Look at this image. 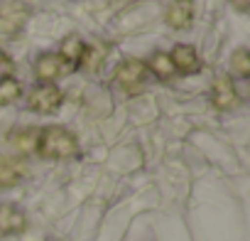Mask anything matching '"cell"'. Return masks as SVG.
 <instances>
[{"instance_id": "obj_1", "label": "cell", "mask_w": 250, "mask_h": 241, "mask_svg": "<svg viewBox=\"0 0 250 241\" xmlns=\"http://www.w3.org/2000/svg\"><path fill=\"white\" fill-rule=\"evenodd\" d=\"M37 153L44 160H69L79 153V141L64 126H47L37 136Z\"/></svg>"}, {"instance_id": "obj_2", "label": "cell", "mask_w": 250, "mask_h": 241, "mask_svg": "<svg viewBox=\"0 0 250 241\" xmlns=\"http://www.w3.org/2000/svg\"><path fill=\"white\" fill-rule=\"evenodd\" d=\"M150 79V69L143 59H123L118 67H115V74H113V81L123 89V91H140Z\"/></svg>"}, {"instance_id": "obj_3", "label": "cell", "mask_w": 250, "mask_h": 241, "mask_svg": "<svg viewBox=\"0 0 250 241\" xmlns=\"http://www.w3.org/2000/svg\"><path fill=\"white\" fill-rule=\"evenodd\" d=\"M64 101V91L57 84H37L27 94V108L35 113H54Z\"/></svg>"}, {"instance_id": "obj_4", "label": "cell", "mask_w": 250, "mask_h": 241, "mask_svg": "<svg viewBox=\"0 0 250 241\" xmlns=\"http://www.w3.org/2000/svg\"><path fill=\"white\" fill-rule=\"evenodd\" d=\"M71 72H76V69L69 67L57 52H44L35 62V76L40 84H57V79H62Z\"/></svg>"}, {"instance_id": "obj_5", "label": "cell", "mask_w": 250, "mask_h": 241, "mask_svg": "<svg viewBox=\"0 0 250 241\" xmlns=\"http://www.w3.org/2000/svg\"><path fill=\"white\" fill-rule=\"evenodd\" d=\"M211 103L218 111H230V108H235L240 103L238 89H235V84H233V79L228 74H221V76L213 79V84H211Z\"/></svg>"}, {"instance_id": "obj_6", "label": "cell", "mask_w": 250, "mask_h": 241, "mask_svg": "<svg viewBox=\"0 0 250 241\" xmlns=\"http://www.w3.org/2000/svg\"><path fill=\"white\" fill-rule=\"evenodd\" d=\"M165 23L172 30H187L194 23V0H172L165 13Z\"/></svg>"}, {"instance_id": "obj_7", "label": "cell", "mask_w": 250, "mask_h": 241, "mask_svg": "<svg viewBox=\"0 0 250 241\" xmlns=\"http://www.w3.org/2000/svg\"><path fill=\"white\" fill-rule=\"evenodd\" d=\"M169 59H172V67L174 72L179 74H196L199 72V54H196V47L191 45H174L172 52H167Z\"/></svg>"}, {"instance_id": "obj_8", "label": "cell", "mask_w": 250, "mask_h": 241, "mask_svg": "<svg viewBox=\"0 0 250 241\" xmlns=\"http://www.w3.org/2000/svg\"><path fill=\"white\" fill-rule=\"evenodd\" d=\"M27 226V217L15 204H0V236L22 234Z\"/></svg>"}, {"instance_id": "obj_9", "label": "cell", "mask_w": 250, "mask_h": 241, "mask_svg": "<svg viewBox=\"0 0 250 241\" xmlns=\"http://www.w3.org/2000/svg\"><path fill=\"white\" fill-rule=\"evenodd\" d=\"M83 49H86V42L81 40V35H66V37L62 40L57 54H59L69 67L79 69V62H81V57H83Z\"/></svg>"}, {"instance_id": "obj_10", "label": "cell", "mask_w": 250, "mask_h": 241, "mask_svg": "<svg viewBox=\"0 0 250 241\" xmlns=\"http://www.w3.org/2000/svg\"><path fill=\"white\" fill-rule=\"evenodd\" d=\"M105 57H108V45H103V42H91V45H86V49H83V57H81V62H79V69H83V72H98V69L103 67Z\"/></svg>"}, {"instance_id": "obj_11", "label": "cell", "mask_w": 250, "mask_h": 241, "mask_svg": "<svg viewBox=\"0 0 250 241\" xmlns=\"http://www.w3.org/2000/svg\"><path fill=\"white\" fill-rule=\"evenodd\" d=\"M37 136H40L37 128L25 126V128L13 131V133L8 136V141H10V145H13L20 155H27V153H35V150H37Z\"/></svg>"}, {"instance_id": "obj_12", "label": "cell", "mask_w": 250, "mask_h": 241, "mask_svg": "<svg viewBox=\"0 0 250 241\" xmlns=\"http://www.w3.org/2000/svg\"><path fill=\"white\" fill-rule=\"evenodd\" d=\"M25 165L15 158H0V187H13L20 182Z\"/></svg>"}, {"instance_id": "obj_13", "label": "cell", "mask_w": 250, "mask_h": 241, "mask_svg": "<svg viewBox=\"0 0 250 241\" xmlns=\"http://www.w3.org/2000/svg\"><path fill=\"white\" fill-rule=\"evenodd\" d=\"M145 64L150 69V76H157L160 81H169L174 74V67H172V59L167 52H155L150 57V62H145Z\"/></svg>"}, {"instance_id": "obj_14", "label": "cell", "mask_w": 250, "mask_h": 241, "mask_svg": "<svg viewBox=\"0 0 250 241\" xmlns=\"http://www.w3.org/2000/svg\"><path fill=\"white\" fill-rule=\"evenodd\" d=\"M228 67H230V74H233V76L248 79V76H250V54H248V49H245V47H238V49L230 54Z\"/></svg>"}, {"instance_id": "obj_15", "label": "cell", "mask_w": 250, "mask_h": 241, "mask_svg": "<svg viewBox=\"0 0 250 241\" xmlns=\"http://www.w3.org/2000/svg\"><path fill=\"white\" fill-rule=\"evenodd\" d=\"M22 94V86L18 79H3L0 81V106H10L20 98Z\"/></svg>"}, {"instance_id": "obj_16", "label": "cell", "mask_w": 250, "mask_h": 241, "mask_svg": "<svg viewBox=\"0 0 250 241\" xmlns=\"http://www.w3.org/2000/svg\"><path fill=\"white\" fill-rule=\"evenodd\" d=\"M13 72H15V62L0 49V81L3 79H13Z\"/></svg>"}, {"instance_id": "obj_17", "label": "cell", "mask_w": 250, "mask_h": 241, "mask_svg": "<svg viewBox=\"0 0 250 241\" xmlns=\"http://www.w3.org/2000/svg\"><path fill=\"white\" fill-rule=\"evenodd\" d=\"M230 5H233L238 13H248V8H250V0H230Z\"/></svg>"}]
</instances>
